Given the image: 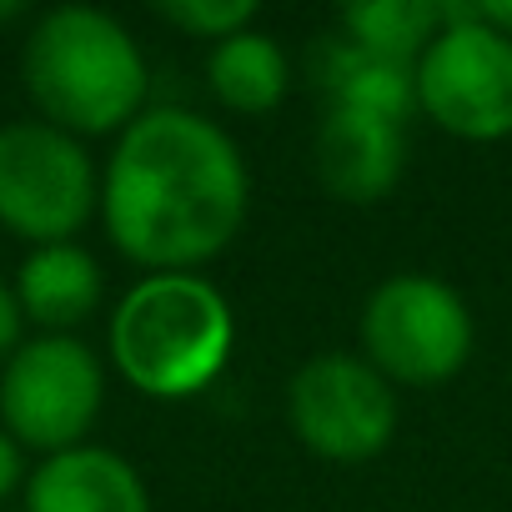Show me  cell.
Segmentation results:
<instances>
[{"instance_id":"1","label":"cell","mask_w":512,"mask_h":512,"mask_svg":"<svg viewBox=\"0 0 512 512\" xmlns=\"http://www.w3.org/2000/svg\"><path fill=\"white\" fill-rule=\"evenodd\" d=\"M251 181L236 141L181 106H146L101 176V221L126 262L196 272L221 256L246 221Z\"/></svg>"},{"instance_id":"2","label":"cell","mask_w":512,"mask_h":512,"mask_svg":"<svg viewBox=\"0 0 512 512\" xmlns=\"http://www.w3.org/2000/svg\"><path fill=\"white\" fill-rule=\"evenodd\" d=\"M26 91L41 121L71 136H121L151 96V71L131 31L96 6L46 11L21 51Z\"/></svg>"},{"instance_id":"3","label":"cell","mask_w":512,"mask_h":512,"mask_svg":"<svg viewBox=\"0 0 512 512\" xmlns=\"http://www.w3.org/2000/svg\"><path fill=\"white\" fill-rule=\"evenodd\" d=\"M231 347V302L196 272H151L111 312V362L156 402L206 392L231 362Z\"/></svg>"},{"instance_id":"4","label":"cell","mask_w":512,"mask_h":512,"mask_svg":"<svg viewBox=\"0 0 512 512\" xmlns=\"http://www.w3.org/2000/svg\"><path fill=\"white\" fill-rule=\"evenodd\" d=\"M101 206V176L81 136L51 121L0 126V226L21 241H71Z\"/></svg>"},{"instance_id":"5","label":"cell","mask_w":512,"mask_h":512,"mask_svg":"<svg viewBox=\"0 0 512 512\" xmlns=\"http://www.w3.org/2000/svg\"><path fill=\"white\" fill-rule=\"evenodd\" d=\"M472 337V312L457 287L427 272L387 277L362 307V347L387 382H452L472 357Z\"/></svg>"},{"instance_id":"6","label":"cell","mask_w":512,"mask_h":512,"mask_svg":"<svg viewBox=\"0 0 512 512\" xmlns=\"http://www.w3.org/2000/svg\"><path fill=\"white\" fill-rule=\"evenodd\" d=\"M106 402V367L81 337H31L0 367V427L21 452H71Z\"/></svg>"},{"instance_id":"7","label":"cell","mask_w":512,"mask_h":512,"mask_svg":"<svg viewBox=\"0 0 512 512\" xmlns=\"http://www.w3.org/2000/svg\"><path fill=\"white\" fill-rule=\"evenodd\" d=\"M417 111L462 141L512 136V41L472 6H442V31L417 61Z\"/></svg>"},{"instance_id":"8","label":"cell","mask_w":512,"mask_h":512,"mask_svg":"<svg viewBox=\"0 0 512 512\" xmlns=\"http://www.w3.org/2000/svg\"><path fill=\"white\" fill-rule=\"evenodd\" d=\"M287 417L307 452L327 462H367L387 452L397 432V397L367 357L322 352L297 367L287 387Z\"/></svg>"},{"instance_id":"9","label":"cell","mask_w":512,"mask_h":512,"mask_svg":"<svg viewBox=\"0 0 512 512\" xmlns=\"http://www.w3.org/2000/svg\"><path fill=\"white\" fill-rule=\"evenodd\" d=\"M312 166L337 201L377 206L402 181L407 131L402 121H387L372 111L327 106V121L317 126V141H312Z\"/></svg>"},{"instance_id":"10","label":"cell","mask_w":512,"mask_h":512,"mask_svg":"<svg viewBox=\"0 0 512 512\" xmlns=\"http://www.w3.org/2000/svg\"><path fill=\"white\" fill-rule=\"evenodd\" d=\"M26 512H151V492L121 452L81 442L26 477Z\"/></svg>"},{"instance_id":"11","label":"cell","mask_w":512,"mask_h":512,"mask_svg":"<svg viewBox=\"0 0 512 512\" xmlns=\"http://www.w3.org/2000/svg\"><path fill=\"white\" fill-rule=\"evenodd\" d=\"M11 292H16L21 317L31 327H41V337H76V327L86 317H96V307L106 297V277L86 246L56 241V246L26 251Z\"/></svg>"},{"instance_id":"12","label":"cell","mask_w":512,"mask_h":512,"mask_svg":"<svg viewBox=\"0 0 512 512\" xmlns=\"http://www.w3.org/2000/svg\"><path fill=\"white\" fill-rule=\"evenodd\" d=\"M312 76L322 81V91H327L332 106L372 111V116H387V121H402V126L417 111V66L372 56L357 41H347L342 31L317 46Z\"/></svg>"},{"instance_id":"13","label":"cell","mask_w":512,"mask_h":512,"mask_svg":"<svg viewBox=\"0 0 512 512\" xmlns=\"http://www.w3.org/2000/svg\"><path fill=\"white\" fill-rule=\"evenodd\" d=\"M206 86L236 116H267V111H277L287 101L292 66H287V51L272 36L241 31V36L211 46V56H206Z\"/></svg>"},{"instance_id":"14","label":"cell","mask_w":512,"mask_h":512,"mask_svg":"<svg viewBox=\"0 0 512 512\" xmlns=\"http://www.w3.org/2000/svg\"><path fill=\"white\" fill-rule=\"evenodd\" d=\"M437 31H442V6H432V0H362V6L342 11L347 41L402 66H417Z\"/></svg>"},{"instance_id":"15","label":"cell","mask_w":512,"mask_h":512,"mask_svg":"<svg viewBox=\"0 0 512 512\" xmlns=\"http://www.w3.org/2000/svg\"><path fill=\"white\" fill-rule=\"evenodd\" d=\"M161 21H171L176 31H186V36H196V41L221 46V41L251 31L256 0H166Z\"/></svg>"},{"instance_id":"16","label":"cell","mask_w":512,"mask_h":512,"mask_svg":"<svg viewBox=\"0 0 512 512\" xmlns=\"http://www.w3.org/2000/svg\"><path fill=\"white\" fill-rule=\"evenodd\" d=\"M21 332H26V317L16 307V292H11V282H0V367H6L16 357V347L26 342Z\"/></svg>"},{"instance_id":"17","label":"cell","mask_w":512,"mask_h":512,"mask_svg":"<svg viewBox=\"0 0 512 512\" xmlns=\"http://www.w3.org/2000/svg\"><path fill=\"white\" fill-rule=\"evenodd\" d=\"M21 487H26V452L6 427H0V502H6L11 492H21Z\"/></svg>"},{"instance_id":"18","label":"cell","mask_w":512,"mask_h":512,"mask_svg":"<svg viewBox=\"0 0 512 512\" xmlns=\"http://www.w3.org/2000/svg\"><path fill=\"white\" fill-rule=\"evenodd\" d=\"M472 11H477L482 26H492V31H502L512 41V0H487V6H472Z\"/></svg>"},{"instance_id":"19","label":"cell","mask_w":512,"mask_h":512,"mask_svg":"<svg viewBox=\"0 0 512 512\" xmlns=\"http://www.w3.org/2000/svg\"><path fill=\"white\" fill-rule=\"evenodd\" d=\"M21 16H26L21 0H0V26H6V21H21Z\"/></svg>"}]
</instances>
